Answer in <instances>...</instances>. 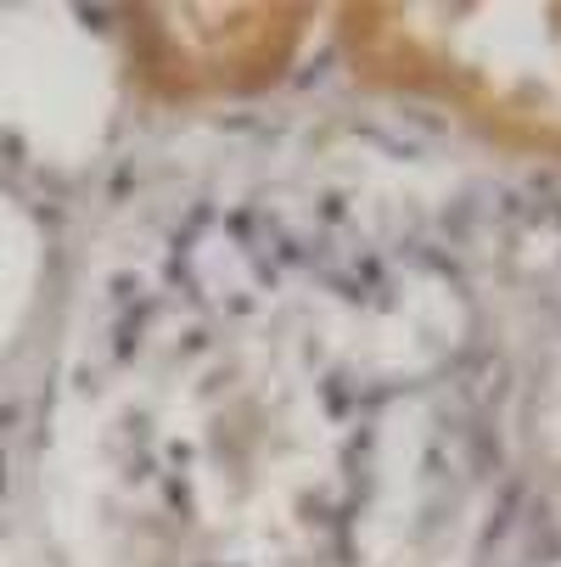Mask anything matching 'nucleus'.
<instances>
[{"mask_svg":"<svg viewBox=\"0 0 561 567\" xmlns=\"http://www.w3.org/2000/svg\"><path fill=\"white\" fill-rule=\"evenodd\" d=\"M343 51L376 91L444 102L489 135L561 152V7L405 0L349 7Z\"/></svg>","mask_w":561,"mask_h":567,"instance_id":"f257e3e1","label":"nucleus"},{"mask_svg":"<svg viewBox=\"0 0 561 567\" xmlns=\"http://www.w3.org/2000/svg\"><path fill=\"white\" fill-rule=\"evenodd\" d=\"M303 7H135L124 12V56L135 85L164 102L248 96L292 62Z\"/></svg>","mask_w":561,"mask_h":567,"instance_id":"f03ea898","label":"nucleus"}]
</instances>
